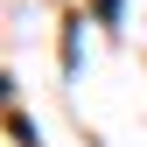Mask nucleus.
Wrapping results in <instances>:
<instances>
[{"label": "nucleus", "instance_id": "nucleus-1", "mask_svg": "<svg viewBox=\"0 0 147 147\" xmlns=\"http://www.w3.org/2000/svg\"><path fill=\"white\" fill-rule=\"evenodd\" d=\"M98 21H105V28L119 21V0H98Z\"/></svg>", "mask_w": 147, "mask_h": 147}]
</instances>
